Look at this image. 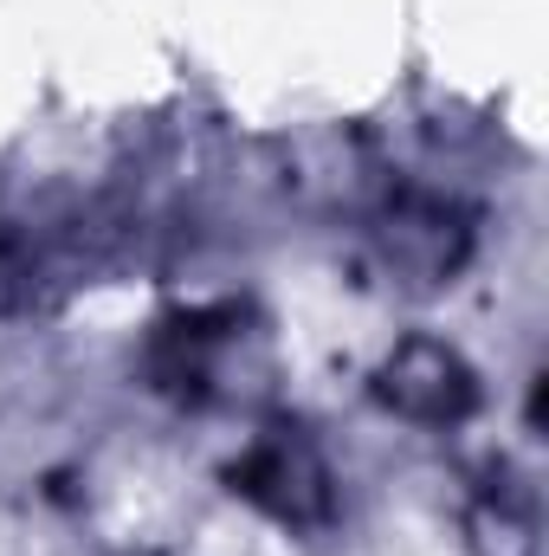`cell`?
I'll use <instances>...</instances> for the list:
<instances>
[{
	"mask_svg": "<svg viewBox=\"0 0 549 556\" xmlns=\"http://www.w3.org/2000/svg\"><path fill=\"white\" fill-rule=\"evenodd\" d=\"M375 395L395 415L420 420V427H452V420H465L478 408V382H472L465 356L452 343H433V337L395 343V356L375 376Z\"/></svg>",
	"mask_w": 549,
	"mask_h": 556,
	"instance_id": "6da1fadb",
	"label": "cell"
},
{
	"mask_svg": "<svg viewBox=\"0 0 549 556\" xmlns=\"http://www.w3.org/2000/svg\"><path fill=\"white\" fill-rule=\"evenodd\" d=\"M233 479H240L246 498H259L284 525H317L330 511V472L291 440H266L259 453H246V466Z\"/></svg>",
	"mask_w": 549,
	"mask_h": 556,
	"instance_id": "7a4b0ae2",
	"label": "cell"
},
{
	"mask_svg": "<svg viewBox=\"0 0 549 556\" xmlns=\"http://www.w3.org/2000/svg\"><path fill=\"white\" fill-rule=\"evenodd\" d=\"M472 544H478V556H537V518H531L511 492H498V498L478 505Z\"/></svg>",
	"mask_w": 549,
	"mask_h": 556,
	"instance_id": "3957f363",
	"label": "cell"
}]
</instances>
